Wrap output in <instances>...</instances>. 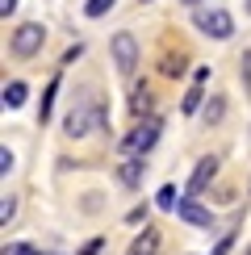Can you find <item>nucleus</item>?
I'll use <instances>...</instances> for the list:
<instances>
[{"label":"nucleus","instance_id":"obj_1","mask_svg":"<svg viewBox=\"0 0 251 255\" xmlns=\"http://www.w3.org/2000/svg\"><path fill=\"white\" fill-rule=\"evenodd\" d=\"M159 134H163V122H159V118L134 122V130L122 138V155H126V159H130V155H142V159H146V151L159 142Z\"/></svg>","mask_w":251,"mask_h":255},{"label":"nucleus","instance_id":"obj_2","mask_svg":"<svg viewBox=\"0 0 251 255\" xmlns=\"http://www.w3.org/2000/svg\"><path fill=\"white\" fill-rule=\"evenodd\" d=\"M42 46H46V29H42L38 21H25V25H17L13 34H8V55L13 59H34Z\"/></svg>","mask_w":251,"mask_h":255},{"label":"nucleus","instance_id":"obj_3","mask_svg":"<svg viewBox=\"0 0 251 255\" xmlns=\"http://www.w3.org/2000/svg\"><path fill=\"white\" fill-rule=\"evenodd\" d=\"M193 21H197V29H201L205 38H214V42H226L235 34V17H230L226 8H197Z\"/></svg>","mask_w":251,"mask_h":255},{"label":"nucleus","instance_id":"obj_4","mask_svg":"<svg viewBox=\"0 0 251 255\" xmlns=\"http://www.w3.org/2000/svg\"><path fill=\"white\" fill-rule=\"evenodd\" d=\"M109 50H113V67L122 71V76H134V67H138V38L130 34V29H118L109 42Z\"/></svg>","mask_w":251,"mask_h":255},{"label":"nucleus","instance_id":"obj_5","mask_svg":"<svg viewBox=\"0 0 251 255\" xmlns=\"http://www.w3.org/2000/svg\"><path fill=\"white\" fill-rule=\"evenodd\" d=\"M92 130H97V97L80 101L76 109L67 113V122H63V134H67V138H88Z\"/></svg>","mask_w":251,"mask_h":255},{"label":"nucleus","instance_id":"obj_6","mask_svg":"<svg viewBox=\"0 0 251 255\" xmlns=\"http://www.w3.org/2000/svg\"><path fill=\"white\" fill-rule=\"evenodd\" d=\"M218 167H222V159H218V155H201V159H197L193 176H188V197H201L205 188L218 180Z\"/></svg>","mask_w":251,"mask_h":255},{"label":"nucleus","instance_id":"obj_7","mask_svg":"<svg viewBox=\"0 0 251 255\" xmlns=\"http://www.w3.org/2000/svg\"><path fill=\"white\" fill-rule=\"evenodd\" d=\"M142 176H146V159L142 155H130V159H122V163H118V184L130 188V193L142 184Z\"/></svg>","mask_w":251,"mask_h":255},{"label":"nucleus","instance_id":"obj_8","mask_svg":"<svg viewBox=\"0 0 251 255\" xmlns=\"http://www.w3.org/2000/svg\"><path fill=\"white\" fill-rule=\"evenodd\" d=\"M176 214H180L188 226H197V230H214V214H209L205 205H197V197H184Z\"/></svg>","mask_w":251,"mask_h":255},{"label":"nucleus","instance_id":"obj_9","mask_svg":"<svg viewBox=\"0 0 251 255\" xmlns=\"http://www.w3.org/2000/svg\"><path fill=\"white\" fill-rule=\"evenodd\" d=\"M155 97H151V88H146V84H134L130 88V118L134 122H142V118H155Z\"/></svg>","mask_w":251,"mask_h":255},{"label":"nucleus","instance_id":"obj_10","mask_svg":"<svg viewBox=\"0 0 251 255\" xmlns=\"http://www.w3.org/2000/svg\"><path fill=\"white\" fill-rule=\"evenodd\" d=\"M126 255H159V230L142 226V235L130 243V251H126Z\"/></svg>","mask_w":251,"mask_h":255},{"label":"nucleus","instance_id":"obj_11","mask_svg":"<svg viewBox=\"0 0 251 255\" xmlns=\"http://www.w3.org/2000/svg\"><path fill=\"white\" fill-rule=\"evenodd\" d=\"M222 118H226V97H222V92H214V97L205 101V109H201V122L205 126H222Z\"/></svg>","mask_w":251,"mask_h":255},{"label":"nucleus","instance_id":"obj_12","mask_svg":"<svg viewBox=\"0 0 251 255\" xmlns=\"http://www.w3.org/2000/svg\"><path fill=\"white\" fill-rule=\"evenodd\" d=\"M29 97V88H25V80H8L4 84V109H21Z\"/></svg>","mask_w":251,"mask_h":255},{"label":"nucleus","instance_id":"obj_13","mask_svg":"<svg viewBox=\"0 0 251 255\" xmlns=\"http://www.w3.org/2000/svg\"><path fill=\"white\" fill-rule=\"evenodd\" d=\"M197 109H205V88L201 84H193L184 92V101H180V113H197Z\"/></svg>","mask_w":251,"mask_h":255},{"label":"nucleus","instance_id":"obj_14","mask_svg":"<svg viewBox=\"0 0 251 255\" xmlns=\"http://www.w3.org/2000/svg\"><path fill=\"white\" fill-rule=\"evenodd\" d=\"M184 55H163L159 59V76H167V80H176V76H184Z\"/></svg>","mask_w":251,"mask_h":255},{"label":"nucleus","instance_id":"obj_15","mask_svg":"<svg viewBox=\"0 0 251 255\" xmlns=\"http://www.w3.org/2000/svg\"><path fill=\"white\" fill-rule=\"evenodd\" d=\"M55 92H59V76L46 84V92H42V105H38V122H50V109H55Z\"/></svg>","mask_w":251,"mask_h":255},{"label":"nucleus","instance_id":"obj_16","mask_svg":"<svg viewBox=\"0 0 251 255\" xmlns=\"http://www.w3.org/2000/svg\"><path fill=\"white\" fill-rule=\"evenodd\" d=\"M180 193H176V184H163L159 188V197H155V205H159V209H180Z\"/></svg>","mask_w":251,"mask_h":255},{"label":"nucleus","instance_id":"obj_17","mask_svg":"<svg viewBox=\"0 0 251 255\" xmlns=\"http://www.w3.org/2000/svg\"><path fill=\"white\" fill-rule=\"evenodd\" d=\"M113 4H118V0H84V17H105V13H113Z\"/></svg>","mask_w":251,"mask_h":255},{"label":"nucleus","instance_id":"obj_18","mask_svg":"<svg viewBox=\"0 0 251 255\" xmlns=\"http://www.w3.org/2000/svg\"><path fill=\"white\" fill-rule=\"evenodd\" d=\"M239 80H243V92H251V46L243 50V59H239Z\"/></svg>","mask_w":251,"mask_h":255},{"label":"nucleus","instance_id":"obj_19","mask_svg":"<svg viewBox=\"0 0 251 255\" xmlns=\"http://www.w3.org/2000/svg\"><path fill=\"white\" fill-rule=\"evenodd\" d=\"M13 218H17V197L8 193L4 201H0V222H4V226H8V222H13Z\"/></svg>","mask_w":251,"mask_h":255},{"label":"nucleus","instance_id":"obj_20","mask_svg":"<svg viewBox=\"0 0 251 255\" xmlns=\"http://www.w3.org/2000/svg\"><path fill=\"white\" fill-rule=\"evenodd\" d=\"M4 255H46V251H38V247H29V243H8Z\"/></svg>","mask_w":251,"mask_h":255},{"label":"nucleus","instance_id":"obj_21","mask_svg":"<svg viewBox=\"0 0 251 255\" xmlns=\"http://www.w3.org/2000/svg\"><path fill=\"white\" fill-rule=\"evenodd\" d=\"M13 163H17V159H13V151L4 146V151H0V176H4V180H8V172H13Z\"/></svg>","mask_w":251,"mask_h":255},{"label":"nucleus","instance_id":"obj_22","mask_svg":"<svg viewBox=\"0 0 251 255\" xmlns=\"http://www.w3.org/2000/svg\"><path fill=\"white\" fill-rule=\"evenodd\" d=\"M146 214H151V209H146V205H134L130 214H126V222H130V226H138V222H146Z\"/></svg>","mask_w":251,"mask_h":255},{"label":"nucleus","instance_id":"obj_23","mask_svg":"<svg viewBox=\"0 0 251 255\" xmlns=\"http://www.w3.org/2000/svg\"><path fill=\"white\" fill-rule=\"evenodd\" d=\"M230 247H235V235H222V239H218V247L209 251V255H230Z\"/></svg>","mask_w":251,"mask_h":255},{"label":"nucleus","instance_id":"obj_24","mask_svg":"<svg viewBox=\"0 0 251 255\" xmlns=\"http://www.w3.org/2000/svg\"><path fill=\"white\" fill-rule=\"evenodd\" d=\"M101 247H105V239H88L84 247L76 251V255H101Z\"/></svg>","mask_w":251,"mask_h":255},{"label":"nucleus","instance_id":"obj_25","mask_svg":"<svg viewBox=\"0 0 251 255\" xmlns=\"http://www.w3.org/2000/svg\"><path fill=\"white\" fill-rule=\"evenodd\" d=\"M13 13H17V0H0V17L8 21V17H13Z\"/></svg>","mask_w":251,"mask_h":255},{"label":"nucleus","instance_id":"obj_26","mask_svg":"<svg viewBox=\"0 0 251 255\" xmlns=\"http://www.w3.org/2000/svg\"><path fill=\"white\" fill-rule=\"evenodd\" d=\"M80 55H84V46H80V42H76V46H71V50H67V55H63V63H76Z\"/></svg>","mask_w":251,"mask_h":255},{"label":"nucleus","instance_id":"obj_27","mask_svg":"<svg viewBox=\"0 0 251 255\" xmlns=\"http://www.w3.org/2000/svg\"><path fill=\"white\" fill-rule=\"evenodd\" d=\"M180 4H184V8H193V13H197V8H201V0H180Z\"/></svg>","mask_w":251,"mask_h":255},{"label":"nucleus","instance_id":"obj_28","mask_svg":"<svg viewBox=\"0 0 251 255\" xmlns=\"http://www.w3.org/2000/svg\"><path fill=\"white\" fill-rule=\"evenodd\" d=\"M243 255H251V243H247V251H243Z\"/></svg>","mask_w":251,"mask_h":255},{"label":"nucleus","instance_id":"obj_29","mask_svg":"<svg viewBox=\"0 0 251 255\" xmlns=\"http://www.w3.org/2000/svg\"><path fill=\"white\" fill-rule=\"evenodd\" d=\"M247 13H251V0H247Z\"/></svg>","mask_w":251,"mask_h":255},{"label":"nucleus","instance_id":"obj_30","mask_svg":"<svg viewBox=\"0 0 251 255\" xmlns=\"http://www.w3.org/2000/svg\"><path fill=\"white\" fill-rule=\"evenodd\" d=\"M247 193H251V180H247Z\"/></svg>","mask_w":251,"mask_h":255}]
</instances>
